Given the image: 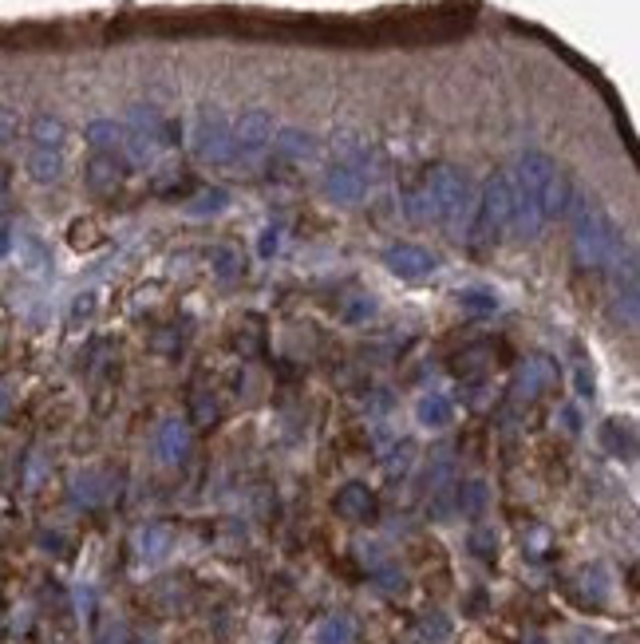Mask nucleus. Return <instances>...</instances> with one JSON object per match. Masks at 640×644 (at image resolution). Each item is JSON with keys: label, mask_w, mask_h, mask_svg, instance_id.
<instances>
[{"label": "nucleus", "mask_w": 640, "mask_h": 644, "mask_svg": "<svg viewBox=\"0 0 640 644\" xmlns=\"http://www.w3.org/2000/svg\"><path fill=\"white\" fill-rule=\"evenodd\" d=\"M569 222H573V249H577V261L589 265V269H605V265H617L621 261V249L625 238L617 230V222L593 206L589 198L581 194H569V206H565Z\"/></svg>", "instance_id": "1"}, {"label": "nucleus", "mask_w": 640, "mask_h": 644, "mask_svg": "<svg viewBox=\"0 0 640 644\" xmlns=\"http://www.w3.org/2000/svg\"><path fill=\"white\" fill-rule=\"evenodd\" d=\"M427 202H431V218H439L443 226H451V230H459L463 222H471V214H475V186H471V178L459 170V166H447V162H439V166H431L427 170Z\"/></svg>", "instance_id": "2"}, {"label": "nucleus", "mask_w": 640, "mask_h": 644, "mask_svg": "<svg viewBox=\"0 0 640 644\" xmlns=\"http://www.w3.org/2000/svg\"><path fill=\"white\" fill-rule=\"evenodd\" d=\"M514 186L538 202V210H542V218H546V222H550V218H558V214H565L569 194H573V190H569V182L561 178L558 162L550 159V155H542V151H526V155L518 159Z\"/></svg>", "instance_id": "3"}, {"label": "nucleus", "mask_w": 640, "mask_h": 644, "mask_svg": "<svg viewBox=\"0 0 640 644\" xmlns=\"http://www.w3.org/2000/svg\"><path fill=\"white\" fill-rule=\"evenodd\" d=\"M514 222V182L510 174H490L471 214V245H494Z\"/></svg>", "instance_id": "4"}, {"label": "nucleus", "mask_w": 640, "mask_h": 644, "mask_svg": "<svg viewBox=\"0 0 640 644\" xmlns=\"http://www.w3.org/2000/svg\"><path fill=\"white\" fill-rule=\"evenodd\" d=\"M194 155L202 162L234 159V131L222 111H202V119L194 123Z\"/></svg>", "instance_id": "5"}, {"label": "nucleus", "mask_w": 640, "mask_h": 644, "mask_svg": "<svg viewBox=\"0 0 640 644\" xmlns=\"http://www.w3.org/2000/svg\"><path fill=\"white\" fill-rule=\"evenodd\" d=\"M234 131V155H257L273 143V115L265 107H249L230 123Z\"/></svg>", "instance_id": "6"}, {"label": "nucleus", "mask_w": 640, "mask_h": 644, "mask_svg": "<svg viewBox=\"0 0 640 644\" xmlns=\"http://www.w3.org/2000/svg\"><path fill=\"white\" fill-rule=\"evenodd\" d=\"M384 265H388V273H396L403 281H423L439 269V257L427 253L423 245H392V249H384Z\"/></svg>", "instance_id": "7"}, {"label": "nucleus", "mask_w": 640, "mask_h": 644, "mask_svg": "<svg viewBox=\"0 0 640 644\" xmlns=\"http://www.w3.org/2000/svg\"><path fill=\"white\" fill-rule=\"evenodd\" d=\"M324 194L332 202H340V206H352V202H360L368 194V174L356 162H336L324 174Z\"/></svg>", "instance_id": "8"}, {"label": "nucleus", "mask_w": 640, "mask_h": 644, "mask_svg": "<svg viewBox=\"0 0 640 644\" xmlns=\"http://www.w3.org/2000/svg\"><path fill=\"white\" fill-rule=\"evenodd\" d=\"M273 147H277V155L289 162H313L320 155V143L313 131H301V127H285V131H277L273 135Z\"/></svg>", "instance_id": "9"}, {"label": "nucleus", "mask_w": 640, "mask_h": 644, "mask_svg": "<svg viewBox=\"0 0 640 644\" xmlns=\"http://www.w3.org/2000/svg\"><path fill=\"white\" fill-rule=\"evenodd\" d=\"M336 514L340 518H352V522L372 518L376 514V494L364 483H344L336 490Z\"/></svg>", "instance_id": "10"}, {"label": "nucleus", "mask_w": 640, "mask_h": 644, "mask_svg": "<svg viewBox=\"0 0 640 644\" xmlns=\"http://www.w3.org/2000/svg\"><path fill=\"white\" fill-rule=\"evenodd\" d=\"M83 139L91 143V151H95V155H115V151H123L127 127H123V123H115V119H91V123H87V131H83Z\"/></svg>", "instance_id": "11"}, {"label": "nucleus", "mask_w": 640, "mask_h": 644, "mask_svg": "<svg viewBox=\"0 0 640 644\" xmlns=\"http://www.w3.org/2000/svg\"><path fill=\"white\" fill-rule=\"evenodd\" d=\"M123 159H115V155H95V159L87 162V186L91 190H99V194H107V190H115L119 182H123Z\"/></svg>", "instance_id": "12"}, {"label": "nucleus", "mask_w": 640, "mask_h": 644, "mask_svg": "<svg viewBox=\"0 0 640 644\" xmlns=\"http://www.w3.org/2000/svg\"><path fill=\"white\" fill-rule=\"evenodd\" d=\"M28 174L40 182V186H52L64 178V155L60 151H48V147H32L28 155Z\"/></svg>", "instance_id": "13"}, {"label": "nucleus", "mask_w": 640, "mask_h": 644, "mask_svg": "<svg viewBox=\"0 0 640 644\" xmlns=\"http://www.w3.org/2000/svg\"><path fill=\"white\" fill-rule=\"evenodd\" d=\"M415 419L423 423V427H431V431H439V427H447L451 419H455V407L447 396H439V392H427L423 400L415 403Z\"/></svg>", "instance_id": "14"}, {"label": "nucleus", "mask_w": 640, "mask_h": 644, "mask_svg": "<svg viewBox=\"0 0 640 644\" xmlns=\"http://www.w3.org/2000/svg\"><path fill=\"white\" fill-rule=\"evenodd\" d=\"M64 139H68L64 119H56V115H36V119H32V143H36V147L60 151V147H64Z\"/></svg>", "instance_id": "15"}, {"label": "nucleus", "mask_w": 640, "mask_h": 644, "mask_svg": "<svg viewBox=\"0 0 640 644\" xmlns=\"http://www.w3.org/2000/svg\"><path fill=\"white\" fill-rule=\"evenodd\" d=\"M186 451H190V431L182 423H166L159 431V455L166 463H178Z\"/></svg>", "instance_id": "16"}, {"label": "nucleus", "mask_w": 640, "mask_h": 644, "mask_svg": "<svg viewBox=\"0 0 640 644\" xmlns=\"http://www.w3.org/2000/svg\"><path fill=\"white\" fill-rule=\"evenodd\" d=\"M459 305H463L467 313H475V317L498 313V297H494L490 289H463V293H459Z\"/></svg>", "instance_id": "17"}, {"label": "nucleus", "mask_w": 640, "mask_h": 644, "mask_svg": "<svg viewBox=\"0 0 640 644\" xmlns=\"http://www.w3.org/2000/svg\"><path fill=\"white\" fill-rule=\"evenodd\" d=\"M226 206H230V194L214 186V190H206L202 198H194V202H190V214H194V218H206V214H222Z\"/></svg>", "instance_id": "18"}, {"label": "nucleus", "mask_w": 640, "mask_h": 644, "mask_svg": "<svg viewBox=\"0 0 640 644\" xmlns=\"http://www.w3.org/2000/svg\"><path fill=\"white\" fill-rule=\"evenodd\" d=\"M550 380H554V364H550L546 356H538V360L530 364V376H522V388H526V396H538Z\"/></svg>", "instance_id": "19"}, {"label": "nucleus", "mask_w": 640, "mask_h": 644, "mask_svg": "<svg viewBox=\"0 0 640 644\" xmlns=\"http://www.w3.org/2000/svg\"><path fill=\"white\" fill-rule=\"evenodd\" d=\"M605 447H609V451H617V455H621V451H625V455H633V431H629V427H621L617 419H609V423H605Z\"/></svg>", "instance_id": "20"}, {"label": "nucleus", "mask_w": 640, "mask_h": 644, "mask_svg": "<svg viewBox=\"0 0 640 644\" xmlns=\"http://www.w3.org/2000/svg\"><path fill=\"white\" fill-rule=\"evenodd\" d=\"M214 265H218V277H226V281L241 273V257L238 253H230V249H218V253H214Z\"/></svg>", "instance_id": "21"}, {"label": "nucleus", "mask_w": 640, "mask_h": 644, "mask_svg": "<svg viewBox=\"0 0 640 644\" xmlns=\"http://www.w3.org/2000/svg\"><path fill=\"white\" fill-rule=\"evenodd\" d=\"M320 641H324V644H344V641H348V621H328V625H324V633H320Z\"/></svg>", "instance_id": "22"}, {"label": "nucleus", "mask_w": 640, "mask_h": 644, "mask_svg": "<svg viewBox=\"0 0 640 644\" xmlns=\"http://www.w3.org/2000/svg\"><path fill=\"white\" fill-rule=\"evenodd\" d=\"M277 249H281V230H277V226H269V230L261 234V245H257V253H261V257H273Z\"/></svg>", "instance_id": "23"}, {"label": "nucleus", "mask_w": 640, "mask_h": 644, "mask_svg": "<svg viewBox=\"0 0 640 644\" xmlns=\"http://www.w3.org/2000/svg\"><path fill=\"white\" fill-rule=\"evenodd\" d=\"M16 127H20L16 115H12L8 107H0V143H12V139H16Z\"/></svg>", "instance_id": "24"}, {"label": "nucleus", "mask_w": 640, "mask_h": 644, "mask_svg": "<svg viewBox=\"0 0 640 644\" xmlns=\"http://www.w3.org/2000/svg\"><path fill=\"white\" fill-rule=\"evenodd\" d=\"M95 313V293H80L76 297V309H72V321H83V317H91Z\"/></svg>", "instance_id": "25"}, {"label": "nucleus", "mask_w": 640, "mask_h": 644, "mask_svg": "<svg viewBox=\"0 0 640 644\" xmlns=\"http://www.w3.org/2000/svg\"><path fill=\"white\" fill-rule=\"evenodd\" d=\"M577 392L581 396H593V368L589 364H577Z\"/></svg>", "instance_id": "26"}, {"label": "nucleus", "mask_w": 640, "mask_h": 644, "mask_svg": "<svg viewBox=\"0 0 640 644\" xmlns=\"http://www.w3.org/2000/svg\"><path fill=\"white\" fill-rule=\"evenodd\" d=\"M372 313H376V301L368 297V301H356V309H348L344 317H348V321H364V317H372Z\"/></svg>", "instance_id": "27"}, {"label": "nucleus", "mask_w": 640, "mask_h": 644, "mask_svg": "<svg viewBox=\"0 0 640 644\" xmlns=\"http://www.w3.org/2000/svg\"><path fill=\"white\" fill-rule=\"evenodd\" d=\"M561 423H565L569 431H581V419H577V411H573V407H561Z\"/></svg>", "instance_id": "28"}, {"label": "nucleus", "mask_w": 640, "mask_h": 644, "mask_svg": "<svg viewBox=\"0 0 640 644\" xmlns=\"http://www.w3.org/2000/svg\"><path fill=\"white\" fill-rule=\"evenodd\" d=\"M8 245H12V230H0V257L8 253Z\"/></svg>", "instance_id": "29"}, {"label": "nucleus", "mask_w": 640, "mask_h": 644, "mask_svg": "<svg viewBox=\"0 0 640 644\" xmlns=\"http://www.w3.org/2000/svg\"><path fill=\"white\" fill-rule=\"evenodd\" d=\"M8 407H12V400H8V392H4V388H0V415H4V411H8Z\"/></svg>", "instance_id": "30"}]
</instances>
